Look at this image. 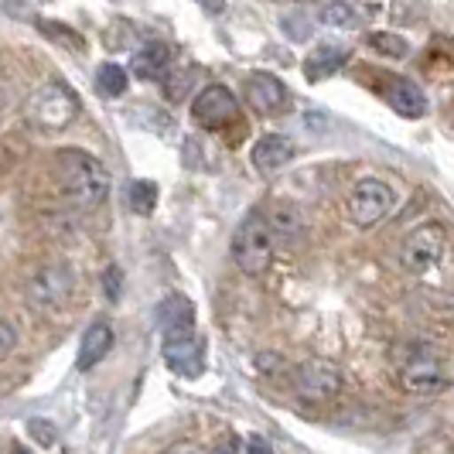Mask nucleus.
Here are the masks:
<instances>
[{"label": "nucleus", "mask_w": 454, "mask_h": 454, "mask_svg": "<svg viewBox=\"0 0 454 454\" xmlns=\"http://www.w3.org/2000/svg\"><path fill=\"white\" fill-rule=\"evenodd\" d=\"M55 171H59V182L66 199L75 208H99L110 195V171L99 158H92L90 151H79V147H62L55 154Z\"/></svg>", "instance_id": "1"}, {"label": "nucleus", "mask_w": 454, "mask_h": 454, "mask_svg": "<svg viewBox=\"0 0 454 454\" xmlns=\"http://www.w3.org/2000/svg\"><path fill=\"white\" fill-rule=\"evenodd\" d=\"M72 294H75V273L62 260L42 263L38 270L27 277V284H24V301L38 315L62 311L68 301H72Z\"/></svg>", "instance_id": "2"}, {"label": "nucleus", "mask_w": 454, "mask_h": 454, "mask_svg": "<svg viewBox=\"0 0 454 454\" xmlns=\"http://www.w3.org/2000/svg\"><path fill=\"white\" fill-rule=\"evenodd\" d=\"M79 110H82V106H79L75 92L68 90L66 82H59V79L38 86L35 96L27 99V120H31L42 134H59V130L72 127V120L79 116Z\"/></svg>", "instance_id": "3"}, {"label": "nucleus", "mask_w": 454, "mask_h": 454, "mask_svg": "<svg viewBox=\"0 0 454 454\" xmlns=\"http://www.w3.org/2000/svg\"><path fill=\"white\" fill-rule=\"evenodd\" d=\"M273 260V232L263 212H250L232 232V263L247 277H260Z\"/></svg>", "instance_id": "4"}, {"label": "nucleus", "mask_w": 454, "mask_h": 454, "mask_svg": "<svg viewBox=\"0 0 454 454\" xmlns=\"http://www.w3.org/2000/svg\"><path fill=\"white\" fill-rule=\"evenodd\" d=\"M393 202H396V195H393V188H389L387 182H380V178H363V182L348 192L345 212H348L352 226L372 229V226H380L389 212H393Z\"/></svg>", "instance_id": "5"}, {"label": "nucleus", "mask_w": 454, "mask_h": 454, "mask_svg": "<svg viewBox=\"0 0 454 454\" xmlns=\"http://www.w3.org/2000/svg\"><path fill=\"white\" fill-rule=\"evenodd\" d=\"M448 250V232L437 223H424L410 232L400 247V263L410 273H427L441 263V256Z\"/></svg>", "instance_id": "6"}, {"label": "nucleus", "mask_w": 454, "mask_h": 454, "mask_svg": "<svg viewBox=\"0 0 454 454\" xmlns=\"http://www.w3.org/2000/svg\"><path fill=\"white\" fill-rule=\"evenodd\" d=\"M294 393L308 403H328L341 393V369L328 359H304L294 369Z\"/></svg>", "instance_id": "7"}, {"label": "nucleus", "mask_w": 454, "mask_h": 454, "mask_svg": "<svg viewBox=\"0 0 454 454\" xmlns=\"http://www.w3.org/2000/svg\"><path fill=\"white\" fill-rule=\"evenodd\" d=\"M239 116V99H236V92L223 86V82H212V86H205L199 90V96L192 99V120L205 127V130H219V127H226Z\"/></svg>", "instance_id": "8"}, {"label": "nucleus", "mask_w": 454, "mask_h": 454, "mask_svg": "<svg viewBox=\"0 0 454 454\" xmlns=\"http://www.w3.org/2000/svg\"><path fill=\"white\" fill-rule=\"evenodd\" d=\"M400 387L407 389L410 396H434V393L448 389V372L434 356H413L400 369Z\"/></svg>", "instance_id": "9"}, {"label": "nucleus", "mask_w": 454, "mask_h": 454, "mask_svg": "<svg viewBox=\"0 0 454 454\" xmlns=\"http://www.w3.org/2000/svg\"><path fill=\"white\" fill-rule=\"evenodd\" d=\"M247 99L260 116H277L291 106V90L270 72H253L247 79Z\"/></svg>", "instance_id": "10"}, {"label": "nucleus", "mask_w": 454, "mask_h": 454, "mask_svg": "<svg viewBox=\"0 0 454 454\" xmlns=\"http://www.w3.org/2000/svg\"><path fill=\"white\" fill-rule=\"evenodd\" d=\"M164 363L171 372H178L184 380L202 376L205 369V339H199V332L182 335V339H164Z\"/></svg>", "instance_id": "11"}, {"label": "nucleus", "mask_w": 454, "mask_h": 454, "mask_svg": "<svg viewBox=\"0 0 454 454\" xmlns=\"http://www.w3.org/2000/svg\"><path fill=\"white\" fill-rule=\"evenodd\" d=\"M297 154L294 140L284 134H263L256 144H253L250 151V160L253 168L260 171V175H277L284 164H291Z\"/></svg>", "instance_id": "12"}, {"label": "nucleus", "mask_w": 454, "mask_h": 454, "mask_svg": "<svg viewBox=\"0 0 454 454\" xmlns=\"http://www.w3.org/2000/svg\"><path fill=\"white\" fill-rule=\"evenodd\" d=\"M158 325L164 339H182L195 332V304L184 294L164 297V304L158 308Z\"/></svg>", "instance_id": "13"}, {"label": "nucleus", "mask_w": 454, "mask_h": 454, "mask_svg": "<svg viewBox=\"0 0 454 454\" xmlns=\"http://www.w3.org/2000/svg\"><path fill=\"white\" fill-rule=\"evenodd\" d=\"M110 348H114V328L106 321H92L90 328H86V335H82V341H79V359L75 363H79L82 372H90V369H96L110 356Z\"/></svg>", "instance_id": "14"}, {"label": "nucleus", "mask_w": 454, "mask_h": 454, "mask_svg": "<svg viewBox=\"0 0 454 454\" xmlns=\"http://www.w3.org/2000/svg\"><path fill=\"white\" fill-rule=\"evenodd\" d=\"M387 103L393 106V114L407 116V120H420L427 114V96L413 79H393L387 86Z\"/></svg>", "instance_id": "15"}, {"label": "nucleus", "mask_w": 454, "mask_h": 454, "mask_svg": "<svg viewBox=\"0 0 454 454\" xmlns=\"http://www.w3.org/2000/svg\"><path fill=\"white\" fill-rule=\"evenodd\" d=\"M137 79H144V82H158L164 79L168 72H171V48L164 45V42H147L144 48H137L134 51V62H130Z\"/></svg>", "instance_id": "16"}, {"label": "nucleus", "mask_w": 454, "mask_h": 454, "mask_svg": "<svg viewBox=\"0 0 454 454\" xmlns=\"http://www.w3.org/2000/svg\"><path fill=\"white\" fill-rule=\"evenodd\" d=\"M348 48L345 45H321L315 48L311 55H308V62H304V79L308 82H321V79H328V75H335L345 62H348Z\"/></svg>", "instance_id": "17"}, {"label": "nucleus", "mask_w": 454, "mask_h": 454, "mask_svg": "<svg viewBox=\"0 0 454 454\" xmlns=\"http://www.w3.org/2000/svg\"><path fill=\"white\" fill-rule=\"evenodd\" d=\"M263 219H267V226H270L273 239H301V232H304V215H301V208L294 202H273L270 212H263Z\"/></svg>", "instance_id": "18"}, {"label": "nucleus", "mask_w": 454, "mask_h": 454, "mask_svg": "<svg viewBox=\"0 0 454 454\" xmlns=\"http://www.w3.org/2000/svg\"><path fill=\"white\" fill-rule=\"evenodd\" d=\"M315 18H318V24H325V27L352 31V27L363 24V11H356V4H348V0H325Z\"/></svg>", "instance_id": "19"}, {"label": "nucleus", "mask_w": 454, "mask_h": 454, "mask_svg": "<svg viewBox=\"0 0 454 454\" xmlns=\"http://www.w3.org/2000/svg\"><path fill=\"white\" fill-rule=\"evenodd\" d=\"M127 68L116 66V62H106V66H99L96 72V90L99 96H106V99H120L123 92H127Z\"/></svg>", "instance_id": "20"}, {"label": "nucleus", "mask_w": 454, "mask_h": 454, "mask_svg": "<svg viewBox=\"0 0 454 454\" xmlns=\"http://www.w3.org/2000/svg\"><path fill=\"white\" fill-rule=\"evenodd\" d=\"M158 205V184L154 182H134L130 184V208L137 215H151Z\"/></svg>", "instance_id": "21"}, {"label": "nucleus", "mask_w": 454, "mask_h": 454, "mask_svg": "<svg viewBox=\"0 0 454 454\" xmlns=\"http://www.w3.org/2000/svg\"><path fill=\"white\" fill-rule=\"evenodd\" d=\"M369 45L376 48L380 55H387V59H407L410 45L400 38V35H389V31H372L369 35Z\"/></svg>", "instance_id": "22"}, {"label": "nucleus", "mask_w": 454, "mask_h": 454, "mask_svg": "<svg viewBox=\"0 0 454 454\" xmlns=\"http://www.w3.org/2000/svg\"><path fill=\"white\" fill-rule=\"evenodd\" d=\"M192 82H195V68H178V72H168L164 75V92H168V99H184V92L192 90Z\"/></svg>", "instance_id": "23"}, {"label": "nucleus", "mask_w": 454, "mask_h": 454, "mask_svg": "<svg viewBox=\"0 0 454 454\" xmlns=\"http://www.w3.org/2000/svg\"><path fill=\"white\" fill-rule=\"evenodd\" d=\"M14 345H18V328H14L11 321L0 318V363H7V359H11Z\"/></svg>", "instance_id": "24"}, {"label": "nucleus", "mask_w": 454, "mask_h": 454, "mask_svg": "<svg viewBox=\"0 0 454 454\" xmlns=\"http://www.w3.org/2000/svg\"><path fill=\"white\" fill-rule=\"evenodd\" d=\"M103 280H106V297H110V301H116V297H120V270H116V267H110Z\"/></svg>", "instance_id": "25"}, {"label": "nucleus", "mask_w": 454, "mask_h": 454, "mask_svg": "<svg viewBox=\"0 0 454 454\" xmlns=\"http://www.w3.org/2000/svg\"><path fill=\"white\" fill-rule=\"evenodd\" d=\"M164 454H205V451L195 444V441H178V444H171Z\"/></svg>", "instance_id": "26"}, {"label": "nucleus", "mask_w": 454, "mask_h": 454, "mask_svg": "<svg viewBox=\"0 0 454 454\" xmlns=\"http://www.w3.org/2000/svg\"><path fill=\"white\" fill-rule=\"evenodd\" d=\"M247 454H273V451L263 437H250V441H247Z\"/></svg>", "instance_id": "27"}, {"label": "nucleus", "mask_w": 454, "mask_h": 454, "mask_svg": "<svg viewBox=\"0 0 454 454\" xmlns=\"http://www.w3.org/2000/svg\"><path fill=\"white\" fill-rule=\"evenodd\" d=\"M205 14H223L226 11V0H195Z\"/></svg>", "instance_id": "28"}, {"label": "nucleus", "mask_w": 454, "mask_h": 454, "mask_svg": "<svg viewBox=\"0 0 454 454\" xmlns=\"http://www.w3.org/2000/svg\"><path fill=\"white\" fill-rule=\"evenodd\" d=\"M280 27H287V31L294 35V42H304V24L301 21H291V18H287V21H280Z\"/></svg>", "instance_id": "29"}, {"label": "nucleus", "mask_w": 454, "mask_h": 454, "mask_svg": "<svg viewBox=\"0 0 454 454\" xmlns=\"http://www.w3.org/2000/svg\"><path fill=\"white\" fill-rule=\"evenodd\" d=\"M256 365L270 372V369H277V365H280V359H277V356H256Z\"/></svg>", "instance_id": "30"}, {"label": "nucleus", "mask_w": 454, "mask_h": 454, "mask_svg": "<svg viewBox=\"0 0 454 454\" xmlns=\"http://www.w3.org/2000/svg\"><path fill=\"white\" fill-rule=\"evenodd\" d=\"M215 454H236V441H232V437H229L226 444H223V448H219V451Z\"/></svg>", "instance_id": "31"}]
</instances>
